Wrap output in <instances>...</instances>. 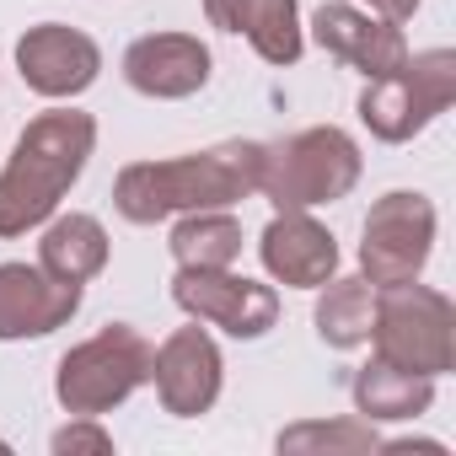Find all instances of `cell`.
<instances>
[{
	"instance_id": "6da1fadb",
	"label": "cell",
	"mask_w": 456,
	"mask_h": 456,
	"mask_svg": "<svg viewBox=\"0 0 456 456\" xmlns=\"http://www.w3.org/2000/svg\"><path fill=\"white\" fill-rule=\"evenodd\" d=\"M258 167H264L258 140H225L167 161H129L113 177V209L129 225H161L188 209H232L258 193Z\"/></svg>"
},
{
	"instance_id": "7a4b0ae2",
	"label": "cell",
	"mask_w": 456,
	"mask_h": 456,
	"mask_svg": "<svg viewBox=\"0 0 456 456\" xmlns=\"http://www.w3.org/2000/svg\"><path fill=\"white\" fill-rule=\"evenodd\" d=\"M97 151V118L81 108H49L28 118L12 145V161L0 167V242L28 237L60 209V199L81 183Z\"/></svg>"
},
{
	"instance_id": "3957f363",
	"label": "cell",
	"mask_w": 456,
	"mask_h": 456,
	"mask_svg": "<svg viewBox=\"0 0 456 456\" xmlns=\"http://www.w3.org/2000/svg\"><path fill=\"white\" fill-rule=\"evenodd\" d=\"M360 172H365V156H360L354 134L338 124H317V129H296V134L264 145L258 193L274 209H317V204L349 199Z\"/></svg>"
},
{
	"instance_id": "277c9868",
	"label": "cell",
	"mask_w": 456,
	"mask_h": 456,
	"mask_svg": "<svg viewBox=\"0 0 456 456\" xmlns=\"http://www.w3.org/2000/svg\"><path fill=\"white\" fill-rule=\"evenodd\" d=\"M151 381V338L129 322H108L102 333L81 338L54 365V397L65 413L102 419L118 403H129Z\"/></svg>"
},
{
	"instance_id": "5b68a950",
	"label": "cell",
	"mask_w": 456,
	"mask_h": 456,
	"mask_svg": "<svg viewBox=\"0 0 456 456\" xmlns=\"http://www.w3.org/2000/svg\"><path fill=\"white\" fill-rule=\"evenodd\" d=\"M370 344H376L381 360L440 381L456 365V306H451V296L429 290L419 280L376 290Z\"/></svg>"
},
{
	"instance_id": "8992f818",
	"label": "cell",
	"mask_w": 456,
	"mask_h": 456,
	"mask_svg": "<svg viewBox=\"0 0 456 456\" xmlns=\"http://www.w3.org/2000/svg\"><path fill=\"white\" fill-rule=\"evenodd\" d=\"M451 102H456V54L451 49H424V54H408L397 70L365 81L354 113L381 145H408Z\"/></svg>"
},
{
	"instance_id": "52a82bcc",
	"label": "cell",
	"mask_w": 456,
	"mask_h": 456,
	"mask_svg": "<svg viewBox=\"0 0 456 456\" xmlns=\"http://www.w3.org/2000/svg\"><path fill=\"white\" fill-rule=\"evenodd\" d=\"M435 232H440V215L424 193L413 188L381 193L360 225V280H370V290L419 280L435 253Z\"/></svg>"
},
{
	"instance_id": "ba28073f",
	"label": "cell",
	"mask_w": 456,
	"mask_h": 456,
	"mask_svg": "<svg viewBox=\"0 0 456 456\" xmlns=\"http://www.w3.org/2000/svg\"><path fill=\"white\" fill-rule=\"evenodd\" d=\"M172 301L193 322H209L232 338H264L280 322V290L232 269H177L172 274Z\"/></svg>"
},
{
	"instance_id": "9c48e42d",
	"label": "cell",
	"mask_w": 456,
	"mask_h": 456,
	"mask_svg": "<svg viewBox=\"0 0 456 456\" xmlns=\"http://www.w3.org/2000/svg\"><path fill=\"white\" fill-rule=\"evenodd\" d=\"M151 381H156V397L172 419H199L220 403V387H225V360H220V344L204 333V328H177L167 333L156 349H151Z\"/></svg>"
},
{
	"instance_id": "30bf717a",
	"label": "cell",
	"mask_w": 456,
	"mask_h": 456,
	"mask_svg": "<svg viewBox=\"0 0 456 456\" xmlns=\"http://www.w3.org/2000/svg\"><path fill=\"white\" fill-rule=\"evenodd\" d=\"M17 70H22L28 92H38L49 102H70L102 76V49L81 28L38 22L17 38Z\"/></svg>"
},
{
	"instance_id": "8fae6325",
	"label": "cell",
	"mask_w": 456,
	"mask_h": 456,
	"mask_svg": "<svg viewBox=\"0 0 456 456\" xmlns=\"http://www.w3.org/2000/svg\"><path fill=\"white\" fill-rule=\"evenodd\" d=\"M312 44L328 49L333 60H344L349 70H360L365 81H376L408 60L403 22H387V17L354 6V0H322L312 12Z\"/></svg>"
},
{
	"instance_id": "7c38bea8",
	"label": "cell",
	"mask_w": 456,
	"mask_h": 456,
	"mask_svg": "<svg viewBox=\"0 0 456 456\" xmlns=\"http://www.w3.org/2000/svg\"><path fill=\"white\" fill-rule=\"evenodd\" d=\"M81 312V285L44 264H0V344L49 338Z\"/></svg>"
},
{
	"instance_id": "4fadbf2b",
	"label": "cell",
	"mask_w": 456,
	"mask_h": 456,
	"mask_svg": "<svg viewBox=\"0 0 456 456\" xmlns=\"http://www.w3.org/2000/svg\"><path fill=\"white\" fill-rule=\"evenodd\" d=\"M258 258L285 290H317L338 274V242L312 209H274L258 237Z\"/></svg>"
},
{
	"instance_id": "5bb4252c",
	"label": "cell",
	"mask_w": 456,
	"mask_h": 456,
	"mask_svg": "<svg viewBox=\"0 0 456 456\" xmlns=\"http://www.w3.org/2000/svg\"><path fill=\"white\" fill-rule=\"evenodd\" d=\"M209 44L193 33H145L124 49V81L140 97L156 102H183L209 86Z\"/></svg>"
},
{
	"instance_id": "9a60e30c",
	"label": "cell",
	"mask_w": 456,
	"mask_h": 456,
	"mask_svg": "<svg viewBox=\"0 0 456 456\" xmlns=\"http://www.w3.org/2000/svg\"><path fill=\"white\" fill-rule=\"evenodd\" d=\"M204 17L220 33L248 38L258 49V60H269V65H296L306 49L296 0H204Z\"/></svg>"
},
{
	"instance_id": "2e32d148",
	"label": "cell",
	"mask_w": 456,
	"mask_h": 456,
	"mask_svg": "<svg viewBox=\"0 0 456 456\" xmlns=\"http://www.w3.org/2000/svg\"><path fill=\"white\" fill-rule=\"evenodd\" d=\"M349 397H354V413L370 419V424H403V419H419L435 408V376H419V370H403L392 360H370L354 370L349 381Z\"/></svg>"
},
{
	"instance_id": "e0dca14e",
	"label": "cell",
	"mask_w": 456,
	"mask_h": 456,
	"mask_svg": "<svg viewBox=\"0 0 456 456\" xmlns=\"http://www.w3.org/2000/svg\"><path fill=\"white\" fill-rule=\"evenodd\" d=\"M38 264L60 280H97L108 269V232H102V220L97 215H49L44 220V237H38Z\"/></svg>"
},
{
	"instance_id": "ac0fdd59",
	"label": "cell",
	"mask_w": 456,
	"mask_h": 456,
	"mask_svg": "<svg viewBox=\"0 0 456 456\" xmlns=\"http://www.w3.org/2000/svg\"><path fill=\"white\" fill-rule=\"evenodd\" d=\"M167 248H172L177 269H237L242 220L232 209H188V215H177Z\"/></svg>"
},
{
	"instance_id": "d6986e66",
	"label": "cell",
	"mask_w": 456,
	"mask_h": 456,
	"mask_svg": "<svg viewBox=\"0 0 456 456\" xmlns=\"http://www.w3.org/2000/svg\"><path fill=\"white\" fill-rule=\"evenodd\" d=\"M370 312H376V290H370V280H360V274H333L328 285H317V312H312V322H317V338L328 344V349H360V344H370Z\"/></svg>"
},
{
	"instance_id": "ffe728a7",
	"label": "cell",
	"mask_w": 456,
	"mask_h": 456,
	"mask_svg": "<svg viewBox=\"0 0 456 456\" xmlns=\"http://www.w3.org/2000/svg\"><path fill=\"white\" fill-rule=\"evenodd\" d=\"M274 445L290 456H370V451H381V435L370 419L354 413V419H301V424L280 429Z\"/></svg>"
},
{
	"instance_id": "44dd1931",
	"label": "cell",
	"mask_w": 456,
	"mask_h": 456,
	"mask_svg": "<svg viewBox=\"0 0 456 456\" xmlns=\"http://www.w3.org/2000/svg\"><path fill=\"white\" fill-rule=\"evenodd\" d=\"M49 451H54V456H113V435H108L97 419L70 413V424L49 435Z\"/></svg>"
},
{
	"instance_id": "7402d4cb",
	"label": "cell",
	"mask_w": 456,
	"mask_h": 456,
	"mask_svg": "<svg viewBox=\"0 0 456 456\" xmlns=\"http://www.w3.org/2000/svg\"><path fill=\"white\" fill-rule=\"evenodd\" d=\"M354 6H365V12H376V17H387V22H408L424 0H354Z\"/></svg>"
},
{
	"instance_id": "603a6c76",
	"label": "cell",
	"mask_w": 456,
	"mask_h": 456,
	"mask_svg": "<svg viewBox=\"0 0 456 456\" xmlns=\"http://www.w3.org/2000/svg\"><path fill=\"white\" fill-rule=\"evenodd\" d=\"M0 451H12V445H6V440H0Z\"/></svg>"
}]
</instances>
